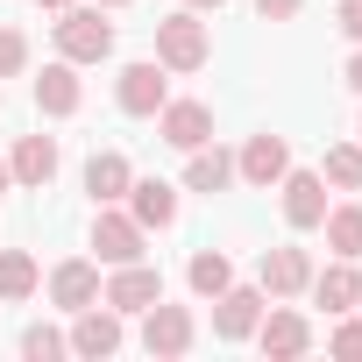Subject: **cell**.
Listing matches in <instances>:
<instances>
[{
  "mask_svg": "<svg viewBox=\"0 0 362 362\" xmlns=\"http://www.w3.org/2000/svg\"><path fill=\"white\" fill-rule=\"evenodd\" d=\"M320 177L334 192H362V142H334L327 163H320Z\"/></svg>",
  "mask_w": 362,
  "mask_h": 362,
  "instance_id": "cell-23",
  "label": "cell"
},
{
  "mask_svg": "<svg viewBox=\"0 0 362 362\" xmlns=\"http://www.w3.org/2000/svg\"><path fill=\"white\" fill-rule=\"evenodd\" d=\"M327 348H334V355H348V362H362V320L334 313V334H327Z\"/></svg>",
  "mask_w": 362,
  "mask_h": 362,
  "instance_id": "cell-26",
  "label": "cell"
},
{
  "mask_svg": "<svg viewBox=\"0 0 362 362\" xmlns=\"http://www.w3.org/2000/svg\"><path fill=\"white\" fill-rule=\"evenodd\" d=\"M128 185H135V163H128L121 149H93V163H86V192H93V206H121Z\"/></svg>",
  "mask_w": 362,
  "mask_h": 362,
  "instance_id": "cell-15",
  "label": "cell"
},
{
  "mask_svg": "<svg viewBox=\"0 0 362 362\" xmlns=\"http://www.w3.org/2000/svg\"><path fill=\"white\" fill-rule=\"evenodd\" d=\"M121 341H128V327H121V313L107 298H93L86 313H71V355H114Z\"/></svg>",
  "mask_w": 362,
  "mask_h": 362,
  "instance_id": "cell-11",
  "label": "cell"
},
{
  "mask_svg": "<svg viewBox=\"0 0 362 362\" xmlns=\"http://www.w3.org/2000/svg\"><path fill=\"white\" fill-rule=\"evenodd\" d=\"M305 284H313V256L305 249H291V242L284 249H263V291L270 298H298Z\"/></svg>",
  "mask_w": 362,
  "mask_h": 362,
  "instance_id": "cell-16",
  "label": "cell"
},
{
  "mask_svg": "<svg viewBox=\"0 0 362 362\" xmlns=\"http://www.w3.org/2000/svg\"><path fill=\"white\" fill-rule=\"evenodd\" d=\"M8 170H15V185L43 192L50 177H57V135H22V142H15V156H8Z\"/></svg>",
  "mask_w": 362,
  "mask_h": 362,
  "instance_id": "cell-19",
  "label": "cell"
},
{
  "mask_svg": "<svg viewBox=\"0 0 362 362\" xmlns=\"http://www.w3.org/2000/svg\"><path fill=\"white\" fill-rule=\"evenodd\" d=\"M284 170H291V142H284V135H249L242 156H235V177H242V185H256V192H270Z\"/></svg>",
  "mask_w": 362,
  "mask_h": 362,
  "instance_id": "cell-10",
  "label": "cell"
},
{
  "mask_svg": "<svg viewBox=\"0 0 362 362\" xmlns=\"http://www.w3.org/2000/svg\"><path fill=\"white\" fill-rule=\"evenodd\" d=\"M93 298H100V263L71 256V263L50 270V305H57V313H86Z\"/></svg>",
  "mask_w": 362,
  "mask_h": 362,
  "instance_id": "cell-14",
  "label": "cell"
},
{
  "mask_svg": "<svg viewBox=\"0 0 362 362\" xmlns=\"http://www.w3.org/2000/svg\"><path fill=\"white\" fill-rule=\"evenodd\" d=\"M192 341H199L192 305H163V298H156V305L142 313V348H149V355H185Z\"/></svg>",
  "mask_w": 362,
  "mask_h": 362,
  "instance_id": "cell-5",
  "label": "cell"
},
{
  "mask_svg": "<svg viewBox=\"0 0 362 362\" xmlns=\"http://www.w3.org/2000/svg\"><path fill=\"white\" fill-rule=\"evenodd\" d=\"M156 135L170 149H199V142H214V107L206 100H163L156 107Z\"/></svg>",
  "mask_w": 362,
  "mask_h": 362,
  "instance_id": "cell-8",
  "label": "cell"
},
{
  "mask_svg": "<svg viewBox=\"0 0 362 362\" xmlns=\"http://www.w3.org/2000/svg\"><path fill=\"white\" fill-rule=\"evenodd\" d=\"M22 355L29 362H57V355H71V334H57V327H22Z\"/></svg>",
  "mask_w": 362,
  "mask_h": 362,
  "instance_id": "cell-25",
  "label": "cell"
},
{
  "mask_svg": "<svg viewBox=\"0 0 362 362\" xmlns=\"http://www.w3.org/2000/svg\"><path fill=\"white\" fill-rule=\"evenodd\" d=\"M341 36L362 43V0H341Z\"/></svg>",
  "mask_w": 362,
  "mask_h": 362,
  "instance_id": "cell-29",
  "label": "cell"
},
{
  "mask_svg": "<svg viewBox=\"0 0 362 362\" xmlns=\"http://www.w3.org/2000/svg\"><path fill=\"white\" fill-rule=\"evenodd\" d=\"M15 71H29V36L0 29V78H15Z\"/></svg>",
  "mask_w": 362,
  "mask_h": 362,
  "instance_id": "cell-27",
  "label": "cell"
},
{
  "mask_svg": "<svg viewBox=\"0 0 362 362\" xmlns=\"http://www.w3.org/2000/svg\"><path fill=\"white\" fill-rule=\"evenodd\" d=\"M327 249L334 256H362V206H327Z\"/></svg>",
  "mask_w": 362,
  "mask_h": 362,
  "instance_id": "cell-24",
  "label": "cell"
},
{
  "mask_svg": "<svg viewBox=\"0 0 362 362\" xmlns=\"http://www.w3.org/2000/svg\"><path fill=\"white\" fill-rule=\"evenodd\" d=\"M100 298H107L114 313H149V305L163 298V270H149V263H114V277L100 284Z\"/></svg>",
  "mask_w": 362,
  "mask_h": 362,
  "instance_id": "cell-6",
  "label": "cell"
},
{
  "mask_svg": "<svg viewBox=\"0 0 362 362\" xmlns=\"http://www.w3.org/2000/svg\"><path fill=\"white\" fill-rule=\"evenodd\" d=\"M57 57H71V64L114 57V22H107V8H57Z\"/></svg>",
  "mask_w": 362,
  "mask_h": 362,
  "instance_id": "cell-2",
  "label": "cell"
},
{
  "mask_svg": "<svg viewBox=\"0 0 362 362\" xmlns=\"http://www.w3.org/2000/svg\"><path fill=\"white\" fill-rule=\"evenodd\" d=\"M277 192H284V221H291L298 235H313V228L327 221V177H320V170H284Z\"/></svg>",
  "mask_w": 362,
  "mask_h": 362,
  "instance_id": "cell-9",
  "label": "cell"
},
{
  "mask_svg": "<svg viewBox=\"0 0 362 362\" xmlns=\"http://www.w3.org/2000/svg\"><path fill=\"white\" fill-rule=\"evenodd\" d=\"M235 185V156L221 149V142H199V149H185V192H228Z\"/></svg>",
  "mask_w": 362,
  "mask_h": 362,
  "instance_id": "cell-18",
  "label": "cell"
},
{
  "mask_svg": "<svg viewBox=\"0 0 362 362\" xmlns=\"http://www.w3.org/2000/svg\"><path fill=\"white\" fill-rule=\"evenodd\" d=\"M163 100H170V78H163V64H156V57H135V64H121V78H114V107H121V114L149 121Z\"/></svg>",
  "mask_w": 362,
  "mask_h": 362,
  "instance_id": "cell-3",
  "label": "cell"
},
{
  "mask_svg": "<svg viewBox=\"0 0 362 362\" xmlns=\"http://www.w3.org/2000/svg\"><path fill=\"white\" fill-rule=\"evenodd\" d=\"M142 242H149V228H142L135 214H121V206H93V249H100L107 270H114V263H142Z\"/></svg>",
  "mask_w": 362,
  "mask_h": 362,
  "instance_id": "cell-4",
  "label": "cell"
},
{
  "mask_svg": "<svg viewBox=\"0 0 362 362\" xmlns=\"http://www.w3.org/2000/svg\"><path fill=\"white\" fill-rule=\"evenodd\" d=\"M93 8H128V0H93Z\"/></svg>",
  "mask_w": 362,
  "mask_h": 362,
  "instance_id": "cell-34",
  "label": "cell"
},
{
  "mask_svg": "<svg viewBox=\"0 0 362 362\" xmlns=\"http://www.w3.org/2000/svg\"><path fill=\"white\" fill-rule=\"evenodd\" d=\"M185 284H192L199 298H221V291L235 284V263H228V249H199V256L185 263Z\"/></svg>",
  "mask_w": 362,
  "mask_h": 362,
  "instance_id": "cell-22",
  "label": "cell"
},
{
  "mask_svg": "<svg viewBox=\"0 0 362 362\" xmlns=\"http://www.w3.org/2000/svg\"><path fill=\"white\" fill-rule=\"evenodd\" d=\"M298 8H305V0H256L263 22H298Z\"/></svg>",
  "mask_w": 362,
  "mask_h": 362,
  "instance_id": "cell-28",
  "label": "cell"
},
{
  "mask_svg": "<svg viewBox=\"0 0 362 362\" xmlns=\"http://www.w3.org/2000/svg\"><path fill=\"white\" fill-rule=\"evenodd\" d=\"M327 313H355L362 305V270H355V256H341V263H327V270H313V284H305Z\"/></svg>",
  "mask_w": 362,
  "mask_h": 362,
  "instance_id": "cell-17",
  "label": "cell"
},
{
  "mask_svg": "<svg viewBox=\"0 0 362 362\" xmlns=\"http://www.w3.org/2000/svg\"><path fill=\"white\" fill-rule=\"evenodd\" d=\"M206 57H214V36H206L199 8H177V15L156 22V64L163 71H199Z\"/></svg>",
  "mask_w": 362,
  "mask_h": 362,
  "instance_id": "cell-1",
  "label": "cell"
},
{
  "mask_svg": "<svg viewBox=\"0 0 362 362\" xmlns=\"http://www.w3.org/2000/svg\"><path fill=\"white\" fill-rule=\"evenodd\" d=\"M8 192H15V170H8V163H0V199H8Z\"/></svg>",
  "mask_w": 362,
  "mask_h": 362,
  "instance_id": "cell-31",
  "label": "cell"
},
{
  "mask_svg": "<svg viewBox=\"0 0 362 362\" xmlns=\"http://www.w3.org/2000/svg\"><path fill=\"white\" fill-rule=\"evenodd\" d=\"M348 86H355V93H362V50H355V57H348Z\"/></svg>",
  "mask_w": 362,
  "mask_h": 362,
  "instance_id": "cell-30",
  "label": "cell"
},
{
  "mask_svg": "<svg viewBox=\"0 0 362 362\" xmlns=\"http://www.w3.org/2000/svg\"><path fill=\"white\" fill-rule=\"evenodd\" d=\"M36 107H43L50 121H71V114L86 107V86H78V64H71V57L43 64V78H36Z\"/></svg>",
  "mask_w": 362,
  "mask_h": 362,
  "instance_id": "cell-12",
  "label": "cell"
},
{
  "mask_svg": "<svg viewBox=\"0 0 362 362\" xmlns=\"http://www.w3.org/2000/svg\"><path fill=\"white\" fill-rule=\"evenodd\" d=\"M185 8H206V15H214V8H228V0H185Z\"/></svg>",
  "mask_w": 362,
  "mask_h": 362,
  "instance_id": "cell-32",
  "label": "cell"
},
{
  "mask_svg": "<svg viewBox=\"0 0 362 362\" xmlns=\"http://www.w3.org/2000/svg\"><path fill=\"white\" fill-rule=\"evenodd\" d=\"M36 8H50V15H57V8H71V0H36Z\"/></svg>",
  "mask_w": 362,
  "mask_h": 362,
  "instance_id": "cell-33",
  "label": "cell"
},
{
  "mask_svg": "<svg viewBox=\"0 0 362 362\" xmlns=\"http://www.w3.org/2000/svg\"><path fill=\"white\" fill-rule=\"evenodd\" d=\"M277 305V298H270ZM256 348L263 355H277V362H291V355H305L313 348V327H305V313H291V305H277L270 320H256Z\"/></svg>",
  "mask_w": 362,
  "mask_h": 362,
  "instance_id": "cell-13",
  "label": "cell"
},
{
  "mask_svg": "<svg viewBox=\"0 0 362 362\" xmlns=\"http://www.w3.org/2000/svg\"><path fill=\"white\" fill-rule=\"evenodd\" d=\"M355 135H362V128H355Z\"/></svg>",
  "mask_w": 362,
  "mask_h": 362,
  "instance_id": "cell-35",
  "label": "cell"
},
{
  "mask_svg": "<svg viewBox=\"0 0 362 362\" xmlns=\"http://www.w3.org/2000/svg\"><path fill=\"white\" fill-rule=\"evenodd\" d=\"M36 284H43V270H36V256H29V249H0V305L36 298Z\"/></svg>",
  "mask_w": 362,
  "mask_h": 362,
  "instance_id": "cell-21",
  "label": "cell"
},
{
  "mask_svg": "<svg viewBox=\"0 0 362 362\" xmlns=\"http://www.w3.org/2000/svg\"><path fill=\"white\" fill-rule=\"evenodd\" d=\"M128 214L142 228H170L177 221V185H163V177H135V185H128Z\"/></svg>",
  "mask_w": 362,
  "mask_h": 362,
  "instance_id": "cell-20",
  "label": "cell"
},
{
  "mask_svg": "<svg viewBox=\"0 0 362 362\" xmlns=\"http://www.w3.org/2000/svg\"><path fill=\"white\" fill-rule=\"evenodd\" d=\"M263 305H270L263 284H228V291L214 298V334H221V341H249L256 320H263Z\"/></svg>",
  "mask_w": 362,
  "mask_h": 362,
  "instance_id": "cell-7",
  "label": "cell"
}]
</instances>
